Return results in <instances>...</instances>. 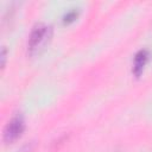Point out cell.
<instances>
[{
	"label": "cell",
	"instance_id": "obj_5",
	"mask_svg": "<svg viewBox=\"0 0 152 152\" xmlns=\"http://www.w3.org/2000/svg\"><path fill=\"white\" fill-rule=\"evenodd\" d=\"M5 58H6V50L5 48L2 49V53H1V59H2V66L5 65Z\"/></svg>",
	"mask_w": 152,
	"mask_h": 152
},
{
	"label": "cell",
	"instance_id": "obj_1",
	"mask_svg": "<svg viewBox=\"0 0 152 152\" xmlns=\"http://www.w3.org/2000/svg\"><path fill=\"white\" fill-rule=\"evenodd\" d=\"M50 38H51V27L44 24H37L31 31V34L28 37L27 49L30 55L39 53V51L45 48Z\"/></svg>",
	"mask_w": 152,
	"mask_h": 152
},
{
	"label": "cell",
	"instance_id": "obj_3",
	"mask_svg": "<svg viewBox=\"0 0 152 152\" xmlns=\"http://www.w3.org/2000/svg\"><path fill=\"white\" fill-rule=\"evenodd\" d=\"M148 59V52L147 50H140L135 57H134V64H133V71L137 76H139Z\"/></svg>",
	"mask_w": 152,
	"mask_h": 152
},
{
	"label": "cell",
	"instance_id": "obj_4",
	"mask_svg": "<svg viewBox=\"0 0 152 152\" xmlns=\"http://www.w3.org/2000/svg\"><path fill=\"white\" fill-rule=\"evenodd\" d=\"M76 17H77V12H76L75 10H72V11L68 12V13L64 15V21H65V23H70V21H72L74 19H76Z\"/></svg>",
	"mask_w": 152,
	"mask_h": 152
},
{
	"label": "cell",
	"instance_id": "obj_2",
	"mask_svg": "<svg viewBox=\"0 0 152 152\" xmlns=\"http://www.w3.org/2000/svg\"><path fill=\"white\" fill-rule=\"evenodd\" d=\"M23 131H24V119L21 115H15L8 121L7 126L5 127L4 140L6 142H12L20 137Z\"/></svg>",
	"mask_w": 152,
	"mask_h": 152
}]
</instances>
